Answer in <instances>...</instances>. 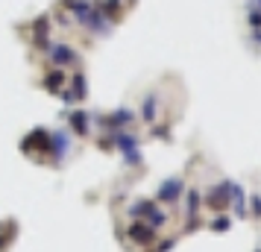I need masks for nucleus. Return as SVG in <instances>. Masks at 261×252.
<instances>
[{"label": "nucleus", "instance_id": "obj_1", "mask_svg": "<svg viewBox=\"0 0 261 252\" xmlns=\"http://www.w3.org/2000/svg\"><path fill=\"white\" fill-rule=\"evenodd\" d=\"M179 191H182V182H179V179H170L165 188H162V193H159V197H162V200L167 203V200H176Z\"/></svg>", "mask_w": 261, "mask_h": 252}, {"label": "nucleus", "instance_id": "obj_2", "mask_svg": "<svg viewBox=\"0 0 261 252\" xmlns=\"http://www.w3.org/2000/svg\"><path fill=\"white\" fill-rule=\"evenodd\" d=\"M132 238L141 240V243H147V240L153 238V229L150 226H138V223H135V226H132Z\"/></svg>", "mask_w": 261, "mask_h": 252}, {"label": "nucleus", "instance_id": "obj_3", "mask_svg": "<svg viewBox=\"0 0 261 252\" xmlns=\"http://www.w3.org/2000/svg\"><path fill=\"white\" fill-rule=\"evenodd\" d=\"M212 229H214V232H226V229H229V217H217Z\"/></svg>", "mask_w": 261, "mask_h": 252}, {"label": "nucleus", "instance_id": "obj_4", "mask_svg": "<svg viewBox=\"0 0 261 252\" xmlns=\"http://www.w3.org/2000/svg\"><path fill=\"white\" fill-rule=\"evenodd\" d=\"M252 211H255V214H261V197H255V200H252Z\"/></svg>", "mask_w": 261, "mask_h": 252}, {"label": "nucleus", "instance_id": "obj_5", "mask_svg": "<svg viewBox=\"0 0 261 252\" xmlns=\"http://www.w3.org/2000/svg\"><path fill=\"white\" fill-rule=\"evenodd\" d=\"M249 21H252V26H261V12H252V18H249Z\"/></svg>", "mask_w": 261, "mask_h": 252}, {"label": "nucleus", "instance_id": "obj_6", "mask_svg": "<svg viewBox=\"0 0 261 252\" xmlns=\"http://www.w3.org/2000/svg\"><path fill=\"white\" fill-rule=\"evenodd\" d=\"M258 41H261V33H258Z\"/></svg>", "mask_w": 261, "mask_h": 252}, {"label": "nucleus", "instance_id": "obj_7", "mask_svg": "<svg viewBox=\"0 0 261 252\" xmlns=\"http://www.w3.org/2000/svg\"><path fill=\"white\" fill-rule=\"evenodd\" d=\"M258 3H261V0H258Z\"/></svg>", "mask_w": 261, "mask_h": 252}]
</instances>
